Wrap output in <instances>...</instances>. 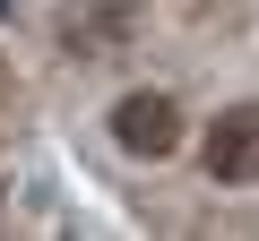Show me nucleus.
I'll return each instance as SVG.
<instances>
[{
  "label": "nucleus",
  "instance_id": "obj_5",
  "mask_svg": "<svg viewBox=\"0 0 259 241\" xmlns=\"http://www.w3.org/2000/svg\"><path fill=\"white\" fill-rule=\"evenodd\" d=\"M190 9H207V0H190Z\"/></svg>",
  "mask_w": 259,
  "mask_h": 241
},
{
  "label": "nucleus",
  "instance_id": "obj_3",
  "mask_svg": "<svg viewBox=\"0 0 259 241\" xmlns=\"http://www.w3.org/2000/svg\"><path fill=\"white\" fill-rule=\"evenodd\" d=\"M95 43H121V9H95V26L87 18L69 26V52H95Z\"/></svg>",
  "mask_w": 259,
  "mask_h": 241
},
{
  "label": "nucleus",
  "instance_id": "obj_2",
  "mask_svg": "<svg viewBox=\"0 0 259 241\" xmlns=\"http://www.w3.org/2000/svg\"><path fill=\"white\" fill-rule=\"evenodd\" d=\"M112 138L130 155H173L182 147V103L173 95H121L112 103Z\"/></svg>",
  "mask_w": 259,
  "mask_h": 241
},
{
  "label": "nucleus",
  "instance_id": "obj_4",
  "mask_svg": "<svg viewBox=\"0 0 259 241\" xmlns=\"http://www.w3.org/2000/svg\"><path fill=\"white\" fill-rule=\"evenodd\" d=\"M0 18H9V0H0Z\"/></svg>",
  "mask_w": 259,
  "mask_h": 241
},
{
  "label": "nucleus",
  "instance_id": "obj_1",
  "mask_svg": "<svg viewBox=\"0 0 259 241\" xmlns=\"http://www.w3.org/2000/svg\"><path fill=\"white\" fill-rule=\"evenodd\" d=\"M207 181H225V190L259 181V103L216 112V130H207Z\"/></svg>",
  "mask_w": 259,
  "mask_h": 241
}]
</instances>
